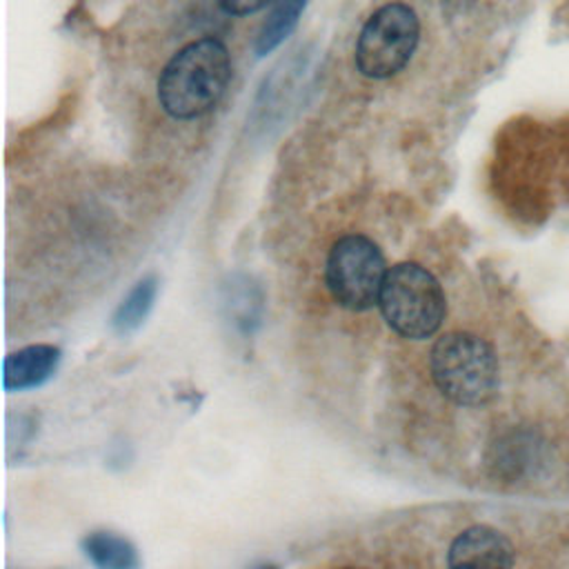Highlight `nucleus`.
Instances as JSON below:
<instances>
[{
	"label": "nucleus",
	"instance_id": "obj_1",
	"mask_svg": "<svg viewBox=\"0 0 569 569\" xmlns=\"http://www.w3.org/2000/svg\"><path fill=\"white\" fill-rule=\"evenodd\" d=\"M231 78V58L216 38L184 44L158 78L160 107L178 120H193L211 111Z\"/></svg>",
	"mask_w": 569,
	"mask_h": 569
},
{
	"label": "nucleus",
	"instance_id": "obj_10",
	"mask_svg": "<svg viewBox=\"0 0 569 569\" xmlns=\"http://www.w3.org/2000/svg\"><path fill=\"white\" fill-rule=\"evenodd\" d=\"M156 289H158L156 278H153V276H147V278H142V280L129 291V296L120 302V307H118L116 313H113V327H116L120 333L136 329V327L144 320V316L149 313V309H151V305H153Z\"/></svg>",
	"mask_w": 569,
	"mask_h": 569
},
{
	"label": "nucleus",
	"instance_id": "obj_9",
	"mask_svg": "<svg viewBox=\"0 0 569 569\" xmlns=\"http://www.w3.org/2000/svg\"><path fill=\"white\" fill-rule=\"evenodd\" d=\"M84 553L104 569H129L138 565L136 549L129 540L111 533V531H93L82 540Z\"/></svg>",
	"mask_w": 569,
	"mask_h": 569
},
{
	"label": "nucleus",
	"instance_id": "obj_3",
	"mask_svg": "<svg viewBox=\"0 0 569 569\" xmlns=\"http://www.w3.org/2000/svg\"><path fill=\"white\" fill-rule=\"evenodd\" d=\"M378 307L387 325L409 340L431 338L447 316L440 282L418 262H398L387 269Z\"/></svg>",
	"mask_w": 569,
	"mask_h": 569
},
{
	"label": "nucleus",
	"instance_id": "obj_4",
	"mask_svg": "<svg viewBox=\"0 0 569 569\" xmlns=\"http://www.w3.org/2000/svg\"><path fill=\"white\" fill-rule=\"evenodd\" d=\"M420 22L409 4L391 2L369 16L356 42V67L362 76L385 80L396 76L413 56Z\"/></svg>",
	"mask_w": 569,
	"mask_h": 569
},
{
	"label": "nucleus",
	"instance_id": "obj_6",
	"mask_svg": "<svg viewBox=\"0 0 569 569\" xmlns=\"http://www.w3.org/2000/svg\"><path fill=\"white\" fill-rule=\"evenodd\" d=\"M516 551L511 540L487 525H473L460 531L447 551L449 567H511Z\"/></svg>",
	"mask_w": 569,
	"mask_h": 569
},
{
	"label": "nucleus",
	"instance_id": "obj_2",
	"mask_svg": "<svg viewBox=\"0 0 569 569\" xmlns=\"http://www.w3.org/2000/svg\"><path fill=\"white\" fill-rule=\"evenodd\" d=\"M429 369L445 398L462 407H480L498 391V358L476 333L449 331L436 340Z\"/></svg>",
	"mask_w": 569,
	"mask_h": 569
},
{
	"label": "nucleus",
	"instance_id": "obj_8",
	"mask_svg": "<svg viewBox=\"0 0 569 569\" xmlns=\"http://www.w3.org/2000/svg\"><path fill=\"white\" fill-rule=\"evenodd\" d=\"M307 2L309 0H276L271 13L267 16L264 24L260 27L258 40H256L258 56L273 51L284 38H289V33L296 29Z\"/></svg>",
	"mask_w": 569,
	"mask_h": 569
},
{
	"label": "nucleus",
	"instance_id": "obj_11",
	"mask_svg": "<svg viewBox=\"0 0 569 569\" xmlns=\"http://www.w3.org/2000/svg\"><path fill=\"white\" fill-rule=\"evenodd\" d=\"M271 0H218L220 9L229 16H249L264 9Z\"/></svg>",
	"mask_w": 569,
	"mask_h": 569
},
{
	"label": "nucleus",
	"instance_id": "obj_7",
	"mask_svg": "<svg viewBox=\"0 0 569 569\" xmlns=\"http://www.w3.org/2000/svg\"><path fill=\"white\" fill-rule=\"evenodd\" d=\"M60 349L53 345H29L4 358L2 382L7 391H22L42 385L60 362Z\"/></svg>",
	"mask_w": 569,
	"mask_h": 569
},
{
	"label": "nucleus",
	"instance_id": "obj_5",
	"mask_svg": "<svg viewBox=\"0 0 569 569\" xmlns=\"http://www.w3.org/2000/svg\"><path fill=\"white\" fill-rule=\"evenodd\" d=\"M385 276L382 251L362 233L342 236L327 256L325 278L329 293L349 311H367L378 305Z\"/></svg>",
	"mask_w": 569,
	"mask_h": 569
}]
</instances>
